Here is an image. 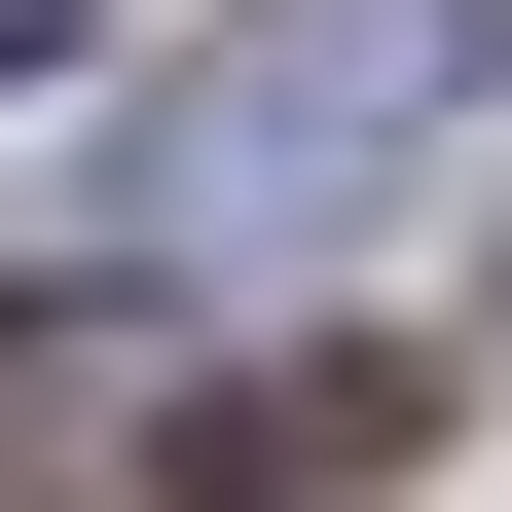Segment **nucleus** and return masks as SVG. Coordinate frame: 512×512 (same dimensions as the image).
Returning <instances> with one entry per match:
<instances>
[{
	"mask_svg": "<svg viewBox=\"0 0 512 512\" xmlns=\"http://www.w3.org/2000/svg\"><path fill=\"white\" fill-rule=\"evenodd\" d=\"M476 37H512V0H256L220 74L147 110V220H183V256H256V220H366V183L476 110Z\"/></svg>",
	"mask_w": 512,
	"mask_h": 512,
	"instance_id": "nucleus-1",
	"label": "nucleus"
},
{
	"mask_svg": "<svg viewBox=\"0 0 512 512\" xmlns=\"http://www.w3.org/2000/svg\"><path fill=\"white\" fill-rule=\"evenodd\" d=\"M183 476V293H0V512H147Z\"/></svg>",
	"mask_w": 512,
	"mask_h": 512,
	"instance_id": "nucleus-2",
	"label": "nucleus"
},
{
	"mask_svg": "<svg viewBox=\"0 0 512 512\" xmlns=\"http://www.w3.org/2000/svg\"><path fill=\"white\" fill-rule=\"evenodd\" d=\"M37 37H74V0H0V74H37Z\"/></svg>",
	"mask_w": 512,
	"mask_h": 512,
	"instance_id": "nucleus-3",
	"label": "nucleus"
}]
</instances>
